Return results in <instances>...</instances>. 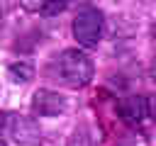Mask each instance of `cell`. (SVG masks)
Wrapping results in <instances>:
<instances>
[{
	"instance_id": "6da1fadb",
	"label": "cell",
	"mask_w": 156,
	"mask_h": 146,
	"mask_svg": "<svg viewBox=\"0 0 156 146\" xmlns=\"http://www.w3.org/2000/svg\"><path fill=\"white\" fill-rule=\"evenodd\" d=\"M93 73H95L93 61H90V56H88L85 51H80V49H66V51H61V54L54 58V63H51V75H54V80H58L61 85L73 88V90L85 88V85L93 80Z\"/></svg>"
},
{
	"instance_id": "7a4b0ae2",
	"label": "cell",
	"mask_w": 156,
	"mask_h": 146,
	"mask_svg": "<svg viewBox=\"0 0 156 146\" xmlns=\"http://www.w3.org/2000/svg\"><path fill=\"white\" fill-rule=\"evenodd\" d=\"M102 24H105V17L98 7L93 5H83L76 17H73V39L78 41V46L83 49H95L102 39Z\"/></svg>"
},
{
	"instance_id": "3957f363",
	"label": "cell",
	"mask_w": 156,
	"mask_h": 146,
	"mask_svg": "<svg viewBox=\"0 0 156 146\" xmlns=\"http://www.w3.org/2000/svg\"><path fill=\"white\" fill-rule=\"evenodd\" d=\"M119 114L129 127H146L156 122V97L151 95H129L119 100Z\"/></svg>"
},
{
	"instance_id": "277c9868",
	"label": "cell",
	"mask_w": 156,
	"mask_h": 146,
	"mask_svg": "<svg viewBox=\"0 0 156 146\" xmlns=\"http://www.w3.org/2000/svg\"><path fill=\"white\" fill-rule=\"evenodd\" d=\"M5 134L12 136L17 144H27V146H34V144L41 141V129H39V124H37L32 117L15 114V112H7V114H5Z\"/></svg>"
},
{
	"instance_id": "5b68a950",
	"label": "cell",
	"mask_w": 156,
	"mask_h": 146,
	"mask_svg": "<svg viewBox=\"0 0 156 146\" xmlns=\"http://www.w3.org/2000/svg\"><path fill=\"white\" fill-rule=\"evenodd\" d=\"M66 107H68L66 97L56 90L39 88L32 95V114L34 117H58V114L66 112Z\"/></svg>"
},
{
	"instance_id": "8992f818",
	"label": "cell",
	"mask_w": 156,
	"mask_h": 146,
	"mask_svg": "<svg viewBox=\"0 0 156 146\" xmlns=\"http://www.w3.org/2000/svg\"><path fill=\"white\" fill-rule=\"evenodd\" d=\"M7 78L12 85H24L34 78V66L29 61H15L7 66Z\"/></svg>"
},
{
	"instance_id": "52a82bcc",
	"label": "cell",
	"mask_w": 156,
	"mask_h": 146,
	"mask_svg": "<svg viewBox=\"0 0 156 146\" xmlns=\"http://www.w3.org/2000/svg\"><path fill=\"white\" fill-rule=\"evenodd\" d=\"M66 146H95V131H93L85 122H80L78 127H73Z\"/></svg>"
},
{
	"instance_id": "ba28073f",
	"label": "cell",
	"mask_w": 156,
	"mask_h": 146,
	"mask_svg": "<svg viewBox=\"0 0 156 146\" xmlns=\"http://www.w3.org/2000/svg\"><path fill=\"white\" fill-rule=\"evenodd\" d=\"M68 2H71V0H44L39 15H41V17H56V15H61V12L68 7Z\"/></svg>"
},
{
	"instance_id": "9c48e42d",
	"label": "cell",
	"mask_w": 156,
	"mask_h": 146,
	"mask_svg": "<svg viewBox=\"0 0 156 146\" xmlns=\"http://www.w3.org/2000/svg\"><path fill=\"white\" fill-rule=\"evenodd\" d=\"M151 80H154V85H156V56H154V61H151Z\"/></svg>"
},
{
	"instance_id": "30bf717a",
	"label": "cell",
	"mask_w": 156,
	"mask_h": 146,
	"mask_svg": "<svg viewBox=\"0 0 156 146\" xmlns=\"http://www.w3.org/2000/svg\"><path fill=\"white\" fill-rule=\"evenodd\" d=\"M149 34H151V41H154V46H156V22L149 27Z\"/></svg>"
}]
</instances>
